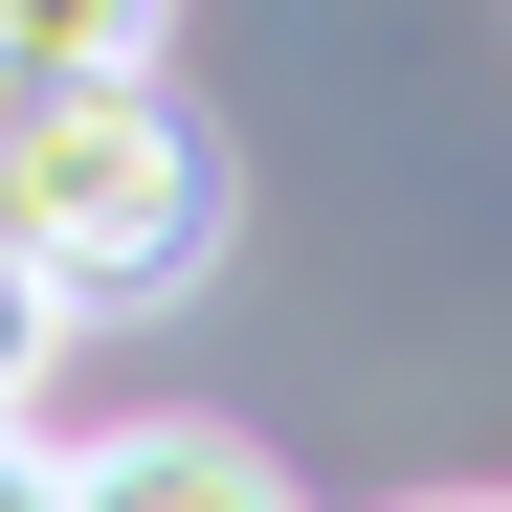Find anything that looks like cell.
<instances>
[{
	"instance_id": "6da1fadb",
	"label": "cell",
	"mask_w": 512,
	"mask_h": 512,
	"mask_svg": "<svg viewBox=\"0 0 512 512\" xmlns=\"http://www.w3.org/2000/svg\"><path fill=\"white\" fill-rule=\"evenodd\" d=\"M0 245L67 312H156L223 268V156L156 67H0Z\"/></svg>"
},
{
	"instance_id": "7a4b0ae2",
	"label": "cell",
	"mask_w": 512,
	"mask_h": 512,
	"mask_svg": "<svg viewBox=\"0 0 512 512\" xmlns=\"http://www.w3.org/2000/svg\"><path fill=\"white\" fill-rule=\"evenodd\" d=\"M67 512H290V468L245 446V423L156 401V423H112V446H67Z\"/></svg>"
},
{
	"instance_id": "3957f363",
	"label": "cell",
	"mask_w": 512,
	"mask_h": 512,
	"mask_svg": "<svg viewBox=\"0 0 512 512\" xmlns=\"http://www.w3.org/2000/svg\"><path fill=\"white\" fill-rule=\"evenodd\" d=\"M179 0H0V67H156Z\"/></svg>"
},
{
	"instance_id": "277c9868",
	"label": "cell",
	"mask_w": 512,
	"mask_h": 512,
	"mask_svg": "<svg viewBox=\"0 0 512 512\" xmlns=\"http://www.w3.org/2000/svg\"><path fill=\"white\" fill-rule=\"evenodd\" d=\"M45 357H67V290L23 268V245H0V423H23V401H45Z\"/></svg>"
},
{
	"instance_id": "5b68a950",
	"label": "cell",
	"mask_w": 512,
	"mask_h": 512,
	"mask_svg": "<svg viewBox=\"0 0 512 512\" xmlns=\"http://www.w3.org/2000/svg\"><path fill=\"white\" fill-rule=\"evenodd\" d=\"M0 512H67V446H23V423H0Z\"/></svg>"
},
{
	"instance_id": "8992f818",
	"label": "cell",
	"mask_w": 512,
	"mask_h": 512,
	"mask_svg": "<svg viewBox=\"0 0 512 512\" xmlns=\"http://www.w3.org/2000/svg\"><path fill=\"white\" fill-rule=\"evenodd\" d=\"M423 512H512V490H423Z\"/></svg>"
}]
</instances>
